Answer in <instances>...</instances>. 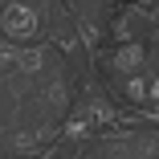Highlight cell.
<instances>
[{"mask_svg": "<svg viewBox=\"0 0 159 159\" xmlns=\"http://www.w3.org/2000/svg\"><path fill=\"white\" fill-rule=\"evenodd\" d=\"M4 29H12V33H29V29H33V16H29L25 8H8V12H4Z\"/></svg>", "mask_w": 159, "mask_h": 159, "instance_id": "obj_1", "label": "cell"}]
</instances>
